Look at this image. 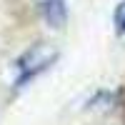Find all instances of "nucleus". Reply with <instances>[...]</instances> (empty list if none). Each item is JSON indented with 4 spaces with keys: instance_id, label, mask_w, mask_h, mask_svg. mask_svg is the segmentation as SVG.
Segmentation results:
<instances>
[{
    "instance_id": "f257e3e1",
    "label": "nucleus",
    "mask_w": 125,
    "mask_h": 125,
    "mask_svg": "<svg viewBox=\"0 0 125 125\" xmlns=\"http://www.w3.org/2000/svg\"><path fill=\"white\" fill-rule=\"evenodd\" d=\"M53 60H55V50H50V48H35L33 53H28L23 58V73H20V78H18V88L25 85L40 70H45L48 62H53Z\"/></svg>"
},
{
    "instance_id": "f03ea898",
    "label": "nucleus",
    "mask_w": 125,
    "mask_h": 125,
    "mask_svg": "<svg viewBox=\"0 0 125 125\" xmlns=\"http://www.w3.org/2000/svg\"><path fill=\"white\" fill-rule=\"evenodd\" d=\"M45 3V18L50 20V25L58 28L65 20V3L62 0H43Z\"/></svg>"
},
{
    "instance_id": "7ed1b4c3",
    "label": "nucleus",
    "mask_w": 125,
    "mask_h": 125,
    "mask_svg": "<svg viewBox=\"0 0 125 125\" xmlns=\"http://www.w3.org/2000/svg\"><path fill=\"white\" fill-rule=\"evenodd\" d=\"M115 23H118L120 30H125V0L120 3V8L115 10Z\"/></svg>"
}]
</instances>
